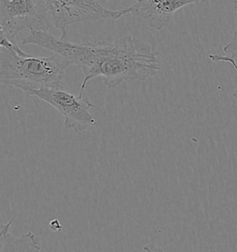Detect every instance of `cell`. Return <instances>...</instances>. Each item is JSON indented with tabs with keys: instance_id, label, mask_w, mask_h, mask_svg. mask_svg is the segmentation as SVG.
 Returning <instances> with one entry per match:
<instances>
[{
	"instance_id": "9",
	"label": "cell",
	"mask_w": 237,
	"mask_h": 252,
	"mask_svg": "<svg viewBox=\"0 0 237 252\" xmlns=\"http://www.w3.org/2000/svg\"><path fill=\"white\" fill-rule=\"evenodd\" d=\"M143 252H165L162 249L156 246L155 244H149L144 246Z\"/></svg>"
},
{
	"instance_id": "4",
	"label": "cell",
	"mask_w": 237,
	"mask_h": 252,
	"mask_svg": "<svg viewBox=\"0 0 237 252\" xmlns=\"http://www.w3.org/2000/svg\"><path fill=\"white\" fill-rule=\"evenodd\" d=\"M30 95L44 101L59 112L64 119V126L68 130L81 132L96 124V119L90 112L93 104L88 97L74 95L62 84L36 91Z\"/></svg>"
},
{
	"instance_id": "3",
	"label": "cell",
	"mask_w": 237,
	"mask_h": 252,
	"mask_svg": "<svg viewBox=\"0 0 237 252\" xmlns=\"http://www.w3.org/2000/svg\"><path fill=\"white\" fill-rule=\"evenodd\" d=\"M52 26L45 0H0L1 36L17 41L21 31L50 32Z\"/></svg>"
},
{
	"instance_id": "13",
	"label": "cell",
	"mask_w": 237,
	"mask_h": 252,
	"mask_svg": "<svg viewBox=\"0 0 237 252\" xmlns=\"http://www.w3.org/2000/svg\"><path fill=\"white\" fill-rule=\"evenodd\" d=\"M234 97L236 98V100H237V89L235 90V92H234Z\"/></svg>"
},
{
	"instance_id": "10",
	"label": "cell",
	"mask_w": 237,
	"mask_h": 252,
	"mask_svg": "<svg viewBox=\"0 0 237 252\" xmlns=\"http://www.w3.org/2000/svg\"><path fill=\"white\" fill-rule=\"evenodd\" d=\"M50 228H51L53 231H59V230L61 229V225H60V222H58L57 224H55V221H52L50 222Z\"/></svg>"
},
{
	"instance_id": "11",
	"label": "cell",
	"mask_w": 237,
	"mask_h": 252,
	"mask_svg": "<svg viewBox=\"0 0 237 252\" xmlns=\"http://www.w3.org/2000/svg\"><path fill=\"white\" fill-rule=\"evenodd\" d=\"M95 1H96L98 4H100V5H102V6H103L104 4H106V3H109V2L113 1V0H95Z\"/></svg>"
},
{
	"instance_id": "6",
	"label": "cell",
	"mask_w": 237,
	"mask_h": 252,
	"mask_svg": "<svg viewBox=\"0 0 237 252\" xmlns=\"http://www.w3.org/2000/svg\"><path fill=\"white\" fill-rule=\"evenodd\" d=\"M136 3L125 8L126 14L143 20L148 27L161 31L170 24L179 9L206 0H135Z\"/></svg>"
},
{
	"instance_id": "12",
	"label": "cell",
	"mask_w": 237,
	"mask_h": 252,
	"mask_svg": "<svg viewBox=\"0 0 237 252\" xmlns=\"http://www.w3.org/2000/svg\"><path fill=\"white\" fill-rule=\"evenodd\" d=\"M232 2H233L234 9H235V11H236V13H237V0H232Z\"/></svg>"
},
{
	"instance_id": "7",
	"label": "cell",
	"mask_w": 237,
	"mask_h": 252,
	"mask_svg": "<svg viewBox=\"0 0 237 252\" xmlns=\"http://www.w3.org/2000/svg\"><path fill=\"white\" fill-rule=\"evenodd\" d=\"M17 215L7 223L1 225V248L0 252H40L42 249V243L39 237H37L33 232H27L19 237H14L10 234L9 230L12 223L16 220Z\"/></svg>"
},
{
	"instance_id": "8",
	"label": "cell",
	"mask_w": 237,
	"mask_h": 252,
	"mask_svg": "<svg viewBox=\"0 0 237 252\" xmlns=\"http://www.w3.org/2000/svg\"><path fill=\"white\" fill-rule=\"evenodd\" d=\"M223 51L226 53V56L220 54L209 55V60L214 62H224L229 63L232 67L237 71V28L234 32V35L229 43L223 47Z\"/></svg>"
},
{
	"instance_id": "5",
	"label": "cell",
	"mask_w": 237,
	"mask_h": 252,
	"mask_svg": "<svg viewBox=\"0 0 237 252\" xmlns=\"http://www.w3.org/2000/svg\"><path fill=\"white\" fill-rule=\"evenodd\" d=\"M53 26L60 31V39L66 40L67 27L75 23L100 20H118L124 9L111 10L95 0H45Z\"/></svg>"
},
{
	"instance_id": "2",
	"label": "cell",
	"mask_w": 237,
	"mask_h": 252,
	"mask_svg": "<svg viewBox=\"0 0 237 252\" xmlns=\"http://www.w3.org/2000/svg\"><path fill=\"white\" fill-rule=\"evenodd\" d=\"M0 45V82L28 94L61 85L67 69L73 65L58 54L34 57L22 51L17 41L4 36H1Z\"/></svg>"
},
{
	"instance_id": "1",
	"label": "cell",
	"mask_w": 237,
	"mask_h": 252,
	"mask_svg": "<svg viewBox=\"0 0 237 252\" xmlns=\"http://www.w3.org/2000/svg\"><path fill=\"white\" fill-rule=\"evenodd\" d=\"M22 44L50 50L80 67L84 79L79 94L96 77H102L105 85L114 89L124 82L146 81L160 69L158 53L133 35L118 38L113 43L74 44L56 37L50 32L30 31Z\"/></svg>"
}]
</instances>
